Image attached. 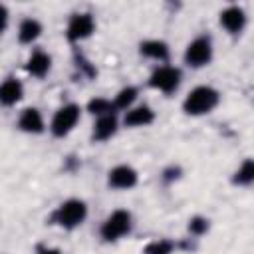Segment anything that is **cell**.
Wrapping results in <instances>:
<instances>
[{
	"label": "cell",
	"mask_w": 254,
	"mask_h": 254,
	"mask_svg": "<svg viewBox=\"0 0 254 254\" xmlns=\"http://www.w3.org/2000/svg\"><path fill=\"white\" fill-rule=\"evenodd\" d=\"M220 24L230 32V34H238L244 24H246V14L242 8L238 6H228L226 10L220 12Z\"/></svg>",
	"instance_id": "9c48e42d"
},
{
	"label": "cell",
	"mask_w": 254,
	"mask_h": 254,
	"mask_svg": "<svg viewBox=\"0 0 254 254\" xmlns=\"http://www.w3.org/2000/svg\"><path fill=\"white\" fill-rule=\"evenodd\" d=\"M85 214H87V206L83 200H77V198H71V200H65L54 214V220L64 226V228H75L77 224H81L85 220Z\"/></svg>",
	"instance_id": "7a4b0ae2"
},
{
	"label": "cell",
	"mask_w": 254,
	"mask_h": 254,
	"mask_svg": "<svg viewBox=\"0 0 254 254\" xmlns=\"http://www.w3.org/2000/svg\"><path fill=\"white\" fill-rule=\"evenodd\" d=\"M87 109H89L91 113H97V115L101 117V115H107V113H111L113 105H111L107 99H101V97H97V99H91V101H89Z\"/></svg>",
	"instance_id": "d6986e66"
},
{
	"label": "cell",
	"mask_w": 254,
	"mask_h": 254,
	"mask_svg": "<svg viewBox=\"0 0 254 254\" xmlns=\"http://www.w3.org/2000/svg\"><path fill=\"white\" fill-rule=\"evenodd\" d=\"M216 103H218V91L212 87L200 85V87H194L187 95L183 107L189 115H202V113L212 111L216 107Z\"/></svg>",
	"instance_id": "6da1fadb"
},
{
	"label": "cell",
	"mask_w": 254,
	"mask_h": 254,
	"mask_svg": "<svg viewBox=\"0 0 254 254\" xmlns=\"http://www.w3.org/2000/svg\"><path fill=\"white\" fill-rule=\"evenodd\" d=\"M79 111H81V109H79L75 103H67V105L60 107V109L56 111L54 119H52V133H54L56 137L67 135V133L75 127V123H77V119H79Z\"/></svg>",
	"instance_id": "277c9868"
},
{
	"label": "cell",
	"mask_w": 254,
	"mask_h": 254,
	"mask_svg": "<svg viewBox=\"0 0 254 254\" xmlns=\"http://www.w3.org/2000/svg\"><path fill=\"white\" fill-rule=\"evenodd\" d=\"M131 230V214L127 210H115L107 216L101 226V236L105 240H117Z\"/></svg>",
	"instance_id": "3957f363"
},
{
	"label": "cell",
	"mask_w": 254,
	"mask_h": 254,
	"mask_svg": "<svg viewBox=\"0 0 254 254\" xmlns=\"http://www.w3.org/2000/svg\"><path fill=\"white\" fill-rule=\"evenodd\" d=\"M141 54L147 56V58H153V60H167L169 58V48L165 42L161 40H149V42H143L141 44Z\"/></svg>",
	"instance_id": "2e32d148"
},
{
	"label": "cell",
	"mask_w": 254,
	"mask_h": 254,
	"mask_svg": "<svg viewBox=\"0 0 254 254\" xmlns=\"http://www.w3.org/2000/svg\"><path fill=\"white\" fill-rule=\"evenodd\" d=\"M117 129V119L113 113H107V115H101L97 121H95V127H93V139L97 141H105L109 139Z\"/></svg>",
	"instance_id": "4fadbf2b"
},
{
	"label": "cell",
	"mask_w": 254,
	"mask_h": 254,
	"mask_svg": "<svg viewBox=\"0 0 254 254\" xmlns=\"http://www.w3.org/2000/svg\"><path fill=\"white\" fill-rule=\"evenodd\" d=\"M206 228H208V222H206L204 218H198V216H196V218H192V220H190V224H189V230H190L192 234H202Z\"/></svg>",
	"instance_id": "44dd1931"
},
{
	"label": "cell",
	"mask_w": 254,
	"mask_h": 254,
	"mask_svg": "<svg viewBox=\"0 0 254 254\" xmlns=\"http://www.w3.org/2000/svg\"><path fill=\"white\" fill-rule=\"evenodd\" d=\"M135 97H137V89H135V87H123V89L117 93L113 107H119V109H127V107H129V105L135 101Z\"/></svg>",
	"instance_id": "ac0fdd59"
},
{
	"label": "cell",
	"mask_w": 254,
	"mask_h": 254,
	"mask_svg": "<svg viewBox=\"0 0 254 254\" xmlns=\"http://www.w3.org/2000/svg\"><path fill=\"white\" fill-rule=\"evenodd\" d=\"M212 58V44L206 36H200L196 40H192L185 52V62L192 67H200L206 65Z\"/></svg>",
	"instance_id": "5b68a950"
},
{
	"label": "cell",
	"mask_w": 254,
	"mask_h": 254,
	"mask_svg": "<svg viewBox=\"0 0 254 254\" xmlns=\"http://www.w3.org/2000/svg\"><path fill=\"white\" fill-rule=\"evenodd\" d=\"M18 127L26 133H42L44 131V121H42V115L36 107H28L24 109V113L20 115V121H18Z\"/></svg>",
	"instance_id": "30bf717a"
},
{
	"label": "cell",
	"mask_w": 254,
	"mask_h": 254,
	"mask_svg": "<svg viewBox=\"0 0 254 254\" xmlns=\"http://www.w3.org/2000/svg\"><path fill=\"white\" fill-rule=\"evenodd\" d=\"M153 119H155V115H153L151 107H147V105H139V107L127 109L123 121H125L127 127H141V125H149Z\"/></svg>",
	"instance_id": "8fae6325"
},
{
	"label": "cell",
	"mask_w": 254,
	"mask_h": 254,
	"mask_svg": "<svg viewBox=\"0 0 254 254\" xmlns=\"http://www.w3.org/2000/svg\"><path fill=\"white\" fill-rule=\"evenodd\" d=\"M38 254H62V250H58V248H40Z\"/></svg>",
	"instance_id": "7402d4cb"
},
{
	"label": "cell",
	"mask_w": 254,
	"mask_h": 254,
	"mask_svg": "<svg viewBox=\"0 0 254 254\" xmlns=\"http://www.w3.org/2000/svg\"><path fill=\"white\" fill-rule=\"evenodd\" d=\"M93 30H95V22H93L91 14H73L67 24V40H71V42L85 40L91 36Z\"/></svg>",
	"instance_id": "52a82bcc"
},
{
	"label": "cell",
	"mask_w": 254,
	"mask_h": 254,
	"mask_svg": "<svg viewBox=\"0 0 254 254\" xmlns=\"http://www.w3.org/2000/svg\"><path fill=\"white\" fill-rule=\"evenodd\" d=\"M171 250H173V242H169V240H157V242H151L145 248V254H171Z\"/></svg>",
	"instance_id": "ffe728a7"
},
{
	"label": "cell",
	"mask_w": 254,
	"mask_h": 254,
	"mask_svg": "<svg viewBox=\"0 0 254 254\" xmlns=\"http://www.w3.org/2000/svg\"><path fill=\"white\" fill-rule=\"evenodd\" d=\"M40 32H42L40 22L34 20V18H26V20L20 24V28H18V38H20L22 44H32V42L40 36Z\"/></svg>",
	"instance_id": "9a60e30c"
},
{
	"label": "cell",
	"mask_w": 254,
	"mask_h": 254,
	"mask_svg": "<svg viewBox=\"0 0 254 254\" xmlns=\"http://www.w3.org/2000/svg\"><path fill=\"white\" fill-rule=\"evenodd\" d=\"M179 83H181V71L177 67H171V65L157 67L149 77V85L155 89H161L165 93L175 91L179 87Z\"/></svg>",
	"instance_id": "8992f818"
},
{
	"label": "cell",
	"mask_w": 254,
	"mask_h": 254,
	"mask_svg": "<svg viewBox=\"0 0 254 254\" xmlns=\"http://www.w3.org/2000/svg\"><path fill=\"white\" fill-rule=\"evenodd\" d=\"M137 185V173L135 169L127 165H119L109 171V187L113 189H131Z\"/></svg>",
	"instance_id": "ba28073f"
},
{
	"label": "cell",
	"mask_w": 254,
	"mask_h": 254,
	"mask_svg": "<svg viewBox=\"0 0 254 254\" xmlns=\"http://www.w3.org/2000/svg\"><path fill=\"white\" fill-rule=\"evenodd\" d=\"M50 64H52V60H50L48 54L36 52V54H32V58L28 60L26 69H28L32 75H36V77H44V75L48 73V69H50Z\"/></svg>",
	"instance_id": "5bb4252c"
},
{
	"label": "cell",
	"mask_w": 254,
	"mask_h": 254,
	"mask_svg": "<svg viewBox=\"0 0 254 254\" xmlns=\"http://www.w3.org/2000/svg\"><path fill=\"white\" fill-rule=\"evenodd\" d=\"M234 183L236 185H250L254 183V159H246L240 169L234 173Z\"/></svg>",
	"instance_id": "e0dca14e"
},
{
	"label": "cell",
	"mask_w": 254,
	"mask_h": 254,
	"mask_svg": "<svg viewBox=\"0 0 254 254\" xmlns=\"http://www.w3.org/2000/svg\"><path fill=\"white\" fill-rule=\"evenodd\" d=\"M22 93H24L22 83L18 79H14V77H8L0 87V101L4 105H14L16 101L22 99Z\"/></svg>",
	"instance_id": "7c38bea8"
}]
</instances>
